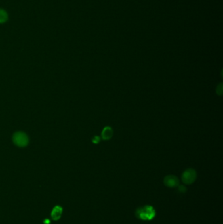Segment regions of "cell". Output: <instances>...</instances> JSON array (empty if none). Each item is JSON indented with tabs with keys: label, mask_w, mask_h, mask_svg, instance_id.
I'll list each match as a JSON object with an SVG mask.
<instances>
[{
	"label": "cell",
	"mask_w": 223,
	"mask_h": 224,
	"mask_svg": "<svg viewBox=\"0 0 223 224\" xmlns=\"http://www.w3.org/2000/svg\"><path fill=\"white\" fill-rule=\"evenodd\" d=\"M63 212V208L60 206H54L51 212V218L53 220H58L61 218L62 214Z\"/></svg>",
	"instance_id": "5"
},
{
	"label": "cell",
	"mask_w": 223,
	"mask_h": 224,
	"mask_svg": "<svg viewBox=\"0 0 223 224\" xmlns=\"http://www.w3.org/2000/svg\"><path fill=\"white\" fill-rule=\"evenodd\" d=\"M113 130L109 126L105 127L102 131L101 136H102V138L104 140H110L113 137Z\"/></svg>",
	"instance_id": "4"
},
{
	"label": "cell",
	"mask_w": 223,
	"mask_h": 224,
	"mask_svg": "<svg viewBox=\"0 0 223 224\" xmlns=\"http://www.w3.org/2000/svg\"><path fill=\"white\" fill-rule=\"evenodd\" d=\"M100 140H101V138L100 136H94L92 138V142L94 143V144H97L100 142Z\"/></svg>",
	"instance_id": "8"
},
{
	"label": "cell",
	"mask_w": 223,
	"mask_h": 224,
	"mask_svg": "<svg viewBox=\"0 0 223 224\" xmlns=\"http://www.w3.org/2000/svg\"><path fill=\"white\" fill-rule=\"evenodd\" d=\"M197 174L195 170L193 168H188L184 171L181 176L183 182L185 184H191L196 180Z\"/></svg>",
	"instance_id": "1"
},
{
	"label": "cell",
	"mask_w": 223,
	"mask_h": 224,
	"mask_svg": "<svg viewBox=\"0 0 223 224\" xmlns=\"http://www.w3.org/2000/svg\"><path fill=\"white\" fill-rule=\"evenodd\" d=\"M50 222V220H47V219H46V220H45V221H44V223L45 224H49Z\"/></svg>",
	"instance_id": "9"
},
{
	"label": "cell",
	"mask_w": 223,
	"mask_h": 224,
	"mask_svg": "<svg viewBox=\"0 0 223 224\" xmlns=\"http://www.w3.org/2000/svg\"><path fill=\"white\" fill-rule=\"evenodd\" d=\"M164 184L167 187H175L179 184V179L174 175H168L165 176L164 180Z\"/></svg>",
	"instance_id": "3"
},
{
	"label": "cell",
	"mask_w": 223,
	"mask_h": 224,
	"mask_svg": "<svg viewBox=\"0 0 223 224\" xmlns=\"http://www.w3.org/2000/svg\"><path fill=\"white\" fill-rule=\"evenodd\" d=\"M216 92H217V94L218 95L221 96L222 94V83L217 85V89H216Z\"/></svg>",
	"instance_id": "7"
},
{
	"label": "cell",
	"mask_w": 223,
	"mask_h": 224,
	"mask_svg": "<svg viewBox=\"0 0 223 224\" xmlns=\"http://www.w3.org/2000/svg\"><path fill=\"white\" fill-rule=\"evenodd\" d=\"M8 19V15L3 9H0V23H4Z\"/></svg>",
	"instance_id": "6"
},
{
	"label": "cell",
	"mask_w": 223,
	"mask_h": 224,
	"mask_svg": "<svg viewBox=\"0 0 223 224\" xmlns=\"http://www.w3.org/2000/svg\"><path fill=\"white\" fill-rule=\"evenodd\" d=\"M14 144L20 147L26 146L28 143V136L23 132L15 133L13 136Z\"/></svg>",
	"instance_id": "2"
}]
</instances>
